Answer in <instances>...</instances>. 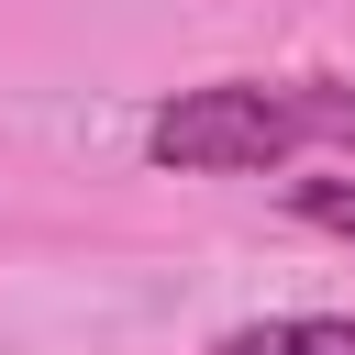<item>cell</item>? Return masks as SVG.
I'll return each mask as SVG.
<instances>
[{
	"instance_id": "1",
	"label": "cell",
	"mask_w": 355,
	"mask_h": 355,
	"mask_svg": "<svg viewBox=\"0 0 355 355\" xmlns=\"http://www.w3.org/2000/svg\"><path fill=\"white\" fill-rule=\"evenodd\" d=\"M166 178H266L300 155H355V78H200L144 111Z\"/></svg>"
},
{
	"instance_id": "2",
	"label": "cell",
	"mask_w": 355,
	"mask_h": 355,
	"mask_svg": "<svg viewBox=\"0 0 355 355\" xmlns=\"http://www.w3.org/2000/svg\"><path fill=\"white\" fill-rule=\"evenodd\" d=\"M211 355H355V322H344V311H288V322H244V333H222Z\"/></svg>"
},
{
	"instance_id": "3",
	"label": "cell",
	"mask_w": 355,
	"mask_h": 355,
	"mask_svg": "<svg viewBox=\"0 0 355 355\" xmlns=\"http://www.w3.org/2000/svg\"><path fill=\"white\" fill-rule=\"evenodd\" d=\"M288 211L333 244H355V178H288Z\"/></svg>"
}]
</instances>
